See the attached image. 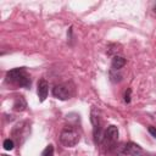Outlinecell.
Segmentation results:
<instances>
[{
	"label": "cell",
	"instance_id": "obj_1",
	"mask_svg": "<svg viewBox=\"0 0 156 156\" xmlns=\"http://www.w3.org/2000/svg\"><path fill=\"white\" fill-rule=\"evenodd\" d=\"M6 83L29 89L32 80H30V76L27 72L26 67H17V68L10 69L6 73Z\"/></svg>",
	"mask_w": 156,
	"mask_h": 156
},
{
	"label": "cell",
	"instance_id": "obj_2",
	"mask_svg": "<svg viewBox=\"0 0 156 156\" xmlns=\"http://www.w3.org/2000/svg\"><path fill=\"white\" fill-rule=\"evenodd\" d=\"M80 139V133L78 132L77 128L72 126H66L61 133H60V141L63 146L67 147H73L79 143Z\"/></svg>",
	"mask_w": 156,
	"mask_h": 156
},
{
	"label": "cell",
	"instance_id": "obj_3",
	"mask_svg": "<svg viewBox=\"0 0 156 156\" xmlns=\"http://www.w3.org/2000/svg\"><path fill=\"white\" fill-rule=\"evenodd\" d=\"M116 152L118 156H141L143 149L138 144L133 141H128L126 144H122L121 146H117Z\"/></svg>",
	"mask_w": 156,
	"mask_h": 156
},
{
	"label": "cell",
	"instance_id": "obj_4",
	"mask_svg": "<svg viewBox=\"0 0 156 156\" xmlns=\"http://www.w3.org/2000/svg\"><path fill=\"white\" fill-rule=\"evenodd\" d=\"M117 140H118V128L115 124H110L104 133L102 144L107 149H113V147H116Z\"/></svg>",
	"mask_w": 156,
	"mask_h": 156
},
{
	"label": "cell",
	"instance_id": "obj_5",
	"mask_svg": "<svg viewBox=\"0 0 156 156\" xmlns=\"http://www.w3.org/2000/svg\"><path fill=\"white\" fill-rule=\"evenodd\" d=\"M91 123H93L94 141H95V144H101L102 143V139H104V133L105 132H102L101 122H100V118H99L95 108H93V111H91Z\"/></svg>",
	"mask_w": 156,
	"mask_h": 156
},
{
	"label": "cell",
	"instance_id": "obj_6",
	"mask_svg": "<svg viewBox=\"0 0 156 156\" xmlns=\"http://www.w3.org/2000/svg\"><path fill=\"white\" fill-rule=\"evenodd\" d=\"M72 94L73 91L67 84H57L52 88V95L58 100H67L72 96Z\"/></svg>",
	"mask_w": 156,
	"mask_h": 156
},
{
	"label": "cell",
	"instance_id": "obj_7",
	"mask_svg": "<svg viewBox=\"0 0 156 156\" xmlns=\"http://www.w3.org/2000/svg\"><path fill=\"white\" fill-rule=\"evenodd\" d=\"M48 93H49V84H48V82L44 78L39 79V82H38V96H39L40 102H43L46 99Z\"/></svg>",
	"mask_w": 156,
	"mask_h": 156
},
{
	"label": "cell",
	"instance_id": "obj_8",
	"mask_svg": "<svg viewBox=\"0 0 156 156\" xmlns=\"http://www.w3.org/2000/svg\"><path fill=\"white\" fill-rule=\"evenodd\" d=\"M126 62H127V61H126L124 57L118 56V55L113 56L112 62H111V68H112V71H119V69L126 65Z\"/></svg>",
	"mask_w": 156,
	"mask_h": 156
},
{
	"label": "cell",
	"instance_id": "obj_9",
	"mask_svg": "<svg viewBox=\"0 0 156 156\" xmlns=\"http://www.w3.org/2000/svg\"><path fill=\"white\" fill-rule=\"evenodd\" d=\"M27 107V102L23 96H17L13 102V110L15 111H24Z\"/></svg>",
	"mask_w": 156,
	"mask_h": 156
},
{
	"label": "cell",
	"instance_id": "obj_10",
	"mask_svg": "<svg viewBox=\"0 0 156 156\" xmlns=\"http://www.w3.org/2000/svg\"><path fill=\"white\" fill-rule=\"evenodd\" d=\"M41 156H54V146H52L51 144H50V145H48V146L43 150Z\"/></svg>",
	"mask_w": 156,
	"mask_h": 156
},
{
	"label": "cell",
	"instance_id": "obj_11",
	"mask_svg": "<svg viewBox=\"0 0 156 156\" xmlns=\"http://www.w3.org/2000/svg\"><path fill=\"white\" fill-rule=\"evenodd\" d=\"M2 145H4V149L5 150H12L13 146H15V143H13L12 139H5Z\"/></svg>",
	"mask_w": 156,
	"mask_h": 156
},
{
	"label": "cell",
	"instance_id": "obj_12",
	"mask_svg": "<svg viewBox=\"0 0 156 156\" xmlns=\"http://www.w3.org/2000/svg\"><path fill=\"white\" fill-rule=\"evenodd\" d=\"M130 89H127V91L124 93V101L128 104V102H130Z\"/></svg>",
	"mask_w": 156,
	"mask_h": 156
},
{
	"label": "cell",
	"instance_id": "obj_13",
	"mask_svg": "<svg viewBox=\"0 0 156 156\" xmlns=\"http://www.w3.org/2000/svg\"><path fill=\"white\" fill-rule=\"evenodd\" d=\"M147 130H149V133H150V134L156 139V128H155V127H152V126H149V127H147Z\"/></svg>",
	"mask_w": 156,
	"mask_h": 156
},
{
	"label": "cell",
	"instance_id": "obj_14",
	"mask_svg": "<svg viewBox=\"0 0 156 156\" xmlns=\"http://www.w3.org/2000/svg\"><path fill=\"white\" fill-rule=\"evenodd\" d=\"M143 156V155H141ZM144 156H156V154H147V155H144Z\"/></svg>",
	"mask_w": 156,
	"mask_h": 156
},
{
	"label": "cell",
	"instance_id": "obj_15",
	"mask_svg": "<svg viewBox=\"0 0 156 156\" xmlns=\"http://www.w3.org/2000/svg\"><path fill=\"white\" fill-rule=\"evenodd\" d=\"M154 11H155V12H156V6H155V7H154Z\"/></svg>",
	"mask_w": 156,
	"mask_h": 156
},
{
	"label": "cell",
	"instance_id": "obj_16",
	"mask_svg": "<svg viewBox=\"0 0 156 156\" xmlns=\"http://www.w3.org/2000/svg\"><path fill=\"white\" fill-rule=\"evenodd\" d=\"M2 156H7V155H2Z\"/></svg>",
	"mask_w": 156,
	"mask_h": 156
}]
</instances>
